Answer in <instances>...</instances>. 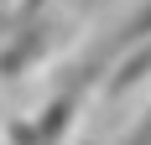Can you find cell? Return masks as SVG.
Masks as SVG:
<instances>
[{
  "instance_id": "cell-1",
  "label": "cell",
  "mask_w": 151,
  "mask_h": 145,
  "mask_svg": "<svg viewBox=\"0 0 151 145\" xmlns=\"http://www.w3.org/2000/svg\"><path fill=\"white\" fill-rule=\"evenodd\" d=\"M146 78H151V42H141L136 52L115 68V78L104 83V93H109V99H125V93H130L136 83H146Z\"/></svg>"
},
{
  "instance_id": "cell-3",
  "label": "cell",
  "mask_w": 151,
  "mask_h": 145,
  "mask_svg": "<svg viewBox=\"0 0 151 145\" xmlns=\"http://www.w3.org/2000/svg\"><path fill=\"white\" fill-rule=\"evenodd\" d=\"M16 5H21V11H26V16H37V11H42V5H47V0H16Z\"/></svg>"
},
{
  "instance_id": "cell-2",
  "label": "cell",
  "mask_w": 151,
  "mask_h": 145,
  "mask_svg": "<svg viewBox=\"0 0 151 145\" xmlns=\"http://www.w3.org/2000/svg\"><path fill=\"white\" fill-rule=\"evenodd\" d=\"M130 145H151V109H146V119L136 124V135H130Z\"/></svg>"
}]
</instances>
